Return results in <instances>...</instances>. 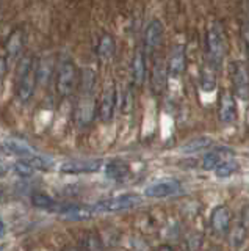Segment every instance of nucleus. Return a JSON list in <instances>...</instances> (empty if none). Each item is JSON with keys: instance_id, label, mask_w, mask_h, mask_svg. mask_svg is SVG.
Instances as JSON below:
<instances>
[{"instance_id": "1", "label": "nucleus", "mask_w": 249, "mask_h": 251, "mask_svg": "<svg viewBox=\"0 0 249 251\" xmlns=\"http://www.w3.org/2000/svg\"><path fill=\"white\" fill-rule=\"evenodd\" d=\"M205 46H207V55H208L207 63H210L213 68L220 69L226 58V50H227L226 31L220 21L210 22V25L207 27Z\"/></svg>"}, {"instance_id": "2", "label": "nucleus", "mask_w": 249, "mask_h": 251, "mask_svg": "<svg viewBox=\"0 0 249 251\" xmlns=\"http://www.w3.org/2000/svg\"><path fill=\"white\" fill-rule=\"evenodd\" d=\"M230 80L233 98L240 100H249V66L245 61L230 63Z\"/></svg>"}, {"instance_id": "3", "label": "nucleus", "mask_w": 249, "mask_h": 251, "mask_svg": "<svg viewBox=\"0 0 249 251\" xmlns=\"http://www.w3.org/2000/svg\"><path fill=\"white\" fill-rule=\"evenodd\" d=\"M141 202V196L136 193H126V195H119L114 196L110 200H104L96 204L97 212H121V210H127L138 206Z\"/></svg>"}, {"instance_id": "4", "label": "nucleus", "mask_w": 249, "mask_h": 251, "mask_svg": "<svg viewBox=\"0 0 249 251\" xmlns=\"http://www.w3.org/2000/svg\"><path fill=\"white\" fill-rule=\"evenodd\" d=\"M77 80V69L72 61H63L60 65L58 75H57V93L60 96H69L74 91Z\"/></svg>"}, {"instance_id": "5", "label": "nucleus", "mask_w": 249, "mask_h": 251, "mask_svg": "<svg viewBox=\"0 0 249 251\" xmlns=\"http://www.w3.org/2000/svg\"><path fill=\"white\" fill-rule=\"evenodd\" d=\"M96 116V102L92 94H82L75 107V123L79 127H87Z\"/></svg>"}, {"instance_id": "6", "label": "nucleus", "mask_w": 249, "mask_h": 251, "mask_svg": "<svg viewBox=\"0 0 249 251\" xmlns=\"http://www.w3.org/2000/svg\"><path fill=\"white\" fill-rule=\"evenodd\" d=\"M218 120L221 124H230L237 120V102L229 90H223L218 102Z\"/></svg>"}, {"instance_id": "7", "label": "nucleus", "mask_w": 249, "mask_h": 251, "mask_svg": "<svg viewBox=\"0 0 249 251\" xmlns=\"http://www.w3.org/2000/svg\"><path fill=\"white\" fill-rule=\"evenodd\" d=\"M57 212L69 220H90L99 214L96 206H88V204H63L57 207Z\"/></svg>"}, {"instance_id": "8", "label": "nucleus", "mask_w": 249, "mask_h": 251, "mask_svg": "<svg viewBox=\"0 0 249 251\" xmlns=\"http://www.w3.org/2000/svg\"><path fill=\"white\" fill-rule=\"evenodd\" d=\"M114 108H116V88L112 83V85L105 86L102 91V96H100L99 110H97L99 120L104 123H108L113 118Z\"/></svg>"}, {"instance_id": "9", "label": "nucleus", "mask_w": 249, "mask_h": 251, "mask_svg": "<svg viewBox=\"0 0 249 251\" xmlns=\"http://www.w3.org/2000/svg\"><path fill=\"white\" fill-rule=\"evenodd\" d=\"M181 188V182L177 179H161L147 185L144 188V195L149 198H166L169 195H174Z\"/></svg>"}, {"instance_id": "10", "label": "nucleus", "mask_w": 249, "mask_h": 251, "mask_svg": "<svg viewBox=\"0 0 249 251\" xmlns=\"http://www.w3.org/2000/svg\"><path fill=\"white\" fill-rule=\"evenodd\" d=\"M0 148L3 149L5 152L13 154V155H19V157H35L36 155V149L28 145L25 140L21 138H3L0 141Z\"/></svg>"}, {"instance_id": "11", "label": "nucleus", "mask_w": 249, "mask_h": 251, "mask_svg": "<svg viewBox=\"0 0 249 251\" xmlns=\"http://www.w3.org/2000/svg\"><path fill=\"white\" fill-rule=\"evenodd\" d=\"M102 167L100 159H91V160H71L66 162L60 167L61 173L66 175H82V173H94Z\"/></svg>"}, {"instance_id": "12", "label": "nucleus", "mask_w": 249, "mask_h": 251, "mask_svg": "<svg viewBox=\"0 0 249 251\" xmlns=\"http://www.w3.org/2000/svg\"><path fill=\"white\" fill-rule=\"evenodd\" d=\"M36 65L25 73L24 75L18 77V99L21 102H28L32 99L36 86Z\"/></svg>"}, {"instance_id": "13", "label": "nucleus", "mask_w": 249, "mask_h": 251, "mask_svg": "<svg viewBox=\"0 0 249 251\" xmlns=\"http://www.w3.org/2000/svg\"><path fill=\"white\" fill-rule=\"evenodd\" d=\"M232 214L229 207L226 206H216L212 210V217H210V226L216 234H226L230 229Z\"/></svg>"}, {"instance_id": "14", "label": "nucleus", "mask_w": 249, "mask_h": 251, "mask_svg": "<svg viewBox=\"0 0 249 251\" xmlns=\"http://www.w3.org/2000/svg\"><path fill=\"white\" fill-rule=\"evenodd\" d=\"M186 66V52L183 46H176L168 58L166 71L171 77H181Z\"/></svg>"}, {"instance_id": "15", "label": "nucleus", "mask_w": 249, "mask_h": 251, "mask_svg": "<svg viewBox=\"0 0 249 251\" xmlns=\"http://www.w3.org/2000/svg\"><path fill=\"white\" fill-rule=\"evenodd\" d=\"M163 39V24L158 19H152L147 24L144 31V47L147 52H154L161 44Z\"/></svg>"}, {"instance_id": "16", "label": "nucleus", "mask_w": 249, "mask_h": 251, "mask_svg": "<svg viewBox=\"0 0 249 251\" xmlns=\"http://www.w3.org/2000/svg\"><path fill=\"white\" fill-rule=\"evenodd\" d=\"M233 159V152L227 148H216L213 151H210L205 154V157L202 159V168L205 171L216 170L223 162Z\"/></svg>"}, {"instance_id": "17", "label": "nucleus", "mask_w": 249, "mask_h": 251, "mask_svg": "<svg viewBox=\"0 0 249 251\" xmlns=\"http://www.w3.org/2000/svg\"><path fill=\"white\" fill-rule=\"evenodd\" d=\"M166 80H168V71L165 61L157 60L154 63L152 71H151V86L155 94H161L166 88Z\"/></svg>"}, {"instance_id": "18", "label": "nucleus", "mask_w": 249, "mask_h": 251, "mask_svg": "<svg viewBox=\"0 0 249 251\" xmlns=\"http://www.w3.org/2000/svg\"><path fill=\"white\" fill-rule=\"evenodd\" d=\"M24 30L22 28H14L11 30V33L6 38V43H5V52L8 57H18L21 53L22 47H24Z\"/></svg>"}, {"instance_id": "19", "label": "nucleus", "mask_w": 249, "mask_h": 251, "mask_svg": "<svg viewBox=\"0 0 249 251\" xmlns=\"http://www.w3.org/2000/svg\"><path fill=\"white\" fill-rule=\"evenodd\" d=\"M116 50V43L112 35H102L99 39V44H97V57L102 63H107L108 60H112V57L114 55Z\"/></svg>"}, {"instance_id": "20", "label": "nucleus", "mask_w": 249, "mask_h": 251, "mask_svg": "<svg viewBox=\"0 0 249 251\" xmlns=\"http://www.w3.org/2000/svg\"><path fill=\"white\" fill-rule=\"evenodd\" d=\"M132 74H134L135 85H143L146 77V57L143 50H136L134 61H132Z\"/></svg>"}, {"instance_id": "21", "label": "nucleus", "mask_w": 249, "mask_h": 251, "mask_svg": "<svg viewBox=\"0 0 249 251\" xmlns=\"http://www.w3.org/2000/svg\"><path fill=\"white\" fill-rule=\"evenodd\" d=\"M129 173H130V168L126 162H110V163H107V167H105V176L113 180L126 179L129 176Z\"/></svg>"}, {"instance_id": "22", "label": "nucleus", "mask_w": 249, "mask_h": 251, "mask_svg": "<svg viewBox=\"0 0 249 251\" xmlns=\"http://www.w3.org/2000/svg\"><path fill=\"white\" fill-rule=\"evenodd\" d=\"M216 68L205 63L201 69V86L204 91H213L216 88Z\"/></svg>"}, {"instance_id": "23", "label": "nucleus", "mask_w": 249, "mask_h": 251, "mask_svg": "<svg viewBox=\"0 0 249 251\" xmlns=\"http://www.w3.org/2000/svg\"><path fill=\"white\" fill-rule=\"evenodd\" d=\"M53 71V58L52 57H44L40 60L36 65V82L40 83H47Z\"/></svg>"}, {"instance_id": "24", "label": "nucleus", "mask_w": 249, "mask_h": 251, "mask_svg": "<svg viewBox=\"0 0 249 251\" xmlns=\"http://www.w3.org/2000/svg\"><path fill=\"white\" fill-rule=\"evenodd\" d=\"M212 143H213L212 138H208V137H196V138H191L190 141H186L181 149L185 154H193V152L204 151V149L212 146Z\"/></svg>"}, {"instance_id": "25", "label": "nucleus", "mask_w": 249, "mask_h": 251, "mask_svg": "<svg viewBox=\"0 0 249 251\" xmlns=\"http://www.w3.org/2000/svg\"><path fill=\"white\" fill-rule=\"evenodd\" d=\"M94 82H96V73L90 68H85L82 71V83H80L82 94H92Z\"/></svg>"}, {"instance_id": "26", "label": "nucleus", "mask_w": 249, "mask_h": 251, "mask_svg": "<svg viewBox=\"0 0 249 251\" xmlns=\"http://www.w3.org/2000/svg\"><path fill=\"white\" fill-rule=\"evenodd\" d=\"M82 250L83 251H102V240L97 234L94 232H88L85 234V237L82 240Z\"/></svg>"}, {"instance_id": "27", "label": "nucleus", "mask_w": 249, "mask_h": 251, "mask_svg": "<svg viewBox=\"0 0 249 251\" xmlns=\"http://www.w3.org/2000/svg\"><path fill=\"white\" fill-rule=\"evenodd\" d=\"M32 204L35 207H40V209H52L55 207V201H53L52 196L45 195L43 192H35L32 195Z\"/></svg>"}, {"instance_id": "28", "label": "nucleus", "mask_w": 249, "mask_h": 251, "mask_svg": "<svg viewBox=\"0 0 249 251\" xmlns=\"http://www.w3.org/2000/svg\"><path fill=\"white\" fill-rule=\"evenodd\" d=\"M229 231H230L229 240H230V243H232V247H233V248H240L241 245H243L245 239H246L248 231L245 229L243 226H240V225H235V226H233L232 229H229Z\"/></svg>"}, {"instance_id": "29", "label": "nucleus", "mask_w": 249, "mask_h": 251, "mask_svg": "<svg viewBox=\"0 0 249 251\" xmlns=\"http://www.w3.org/2000/svg\"><path fill=\"white\" fill-rule=\"evenodd\" d=\"M235 171H238V163L233 160V159H229V160H226V162H223L220 167H218L216 170H215V173H216V176L218 177H229V176H232L233 173Z\"/></svg>"}, {"instance_id": "30", "label": "nucleus", "mask_w": 249, "mask_h": 251, "mask_svg": "<svg viewBox=\"0 0 249 251\" xmlns=\"http://www.w3.org/2000/svg\"><path fill=\"white\" fill-rule=\"evenodd\" d=\"M13 168H14V171H16V175L21 176V177H30V176H33V173H35V170L30 167L27 160L16 162Z\"/></svg>"}, {"instance_id": "31", "label": "nucleus", "mask_w": 249, "mask_h": 251, "mask_svg": "<svg viewBox=\"0 0 249 251\" xmlns=\"http://www.w3.org/2000/svg\"><path fill=\"white\" fill-rule=\"evenodd\" d=\"M27 162H28V165H30V167H32L35 171H36V170L45 171V170H50V167H52V163H50L49 160H45V159H43V157H38V155L30 157V159H28Z\"/></svg>"}, {"instance_id": "32", "label": "nucleus", "mask_w": 249, "mask_h": 251, "mask_svg": "<svg viewBox=\"0 0 249 251\" xmlns=\"http://www.w3.org/2000/svg\"><path fill=\"white\" fill-rule=\"evenodd\" d=\"M241 38H243V43L249 57V19L243 21V24H241Z\"/></svg>"}, {"instance_id": "33", "label": "nucleus", "mask_w": 249, "mask_h": 251, "mask_svg": "<svg viewBox=\"0 0 249 251\" xmlns=\"http://www.w3.org/2000/svg\"><path fill=\"white\" fill-rule=\"evenodd\" d=\"M240 226H243L246 231H249V204H246V206L241 209L240 212Z\"/></svg>"}, {"instance_id": "34", "label": "nucleus", "mask_w": 249, "mask_h": 251, "mask_svg": "<svg viewBox=\"0 0 249 251\" xmlns=\"http://www.w3.org/2000/svg\"><path fill=\"white\" fill-rule=\"evenodd\" d=\"M5 74H6V58L0 57V80H2Z\"/></svg>"}, {"instance_id": "35", "label": "nucleus", "mask_w": 249, "mask_h": 251, "mask_svg": "<svg viewBox=\"0 0 249 251\" xmlns=\"http://www.w3.org/2000/svg\"><path fill=\"white\" fill-rule=\"evenodd\" d=\"M157 251H173V248H171L169 245H161Z\"/></svg>"}, {"instance_id": "36", "label": "nucleus", "mask_w": 249, "mask_h": 251, "mask_svg": "<svg viewBox=\"0 0 249 251\" xmlns=\"http://www.w3.org/2000/svg\"><path fill=\"white\" fill-rule=\"evenodd\" d=\"M5 171H6V165L3 162H0V175H3Z\"/></svg>"}, {"instance_id": "37", "label": "nucleus", "mask_w": 249, "mask_h": 251, "mask_svg": "<svg viewBox=\"0 0 249 251\" xmlns=\"http://www.w3.org/2000/svg\"><path fill=\"white\" fill-rule=\"evenodd\" d=\"M5 231V226H3V222H2V220H0V234H2Z\"/></svg>"}, {"instance_id": "38", "label": "nucleus", "mask_w": 249, "mask_h": 251, "mask_svg": "<svg viewBox=\"0 0 249 251\" xmlns=\"http://www.w3.org/2000/svg\"><path fill=\"white\" fill-rule=\"evenodd\" d=\"M63 251H80V250H77V248H65Z\"/></svg>"}, {"instance_id": "39", "label": "nucleus", "mask_w": 249, "mask_h": 251, "mask_svg": "<svg viewBox=\"0 0 249 251\" xmlns=\"http://www.w3.org/2000/svg\"><path fill=\"white\" fill-rule=\"evenodd\" d=\"M208 251H220V250H218V248H210Z\"/></svg>"}, {"instance_id": "40", "label": "nucleus", "mask_w": 249, "mask_h": 251, "mask_svg": "<svg viewBox=\"0 0 249 251\" xmlns=\"http://www.w3.org/2000/svg\"><path fill=\"white\" fill-rule=\"evenodd\" d=\"M2 250H3V247H0V251H2Z\"/></svg>"}]
</instances>
